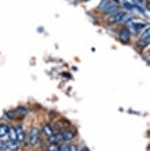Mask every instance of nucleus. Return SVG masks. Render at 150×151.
<instances>
[{
	"mask_svg": "<svg viewBox=\"0 0 150 151\" xmlns=\"http://www.w3.org/2000/svg\"><path fill=\"white\" fill-rule=\"evenodd\" d=\"M42 134L45 135L46 137H51L53 134H55V131L52 129V127L49 125V124H45V125H44V128H42Z\"/></svg>",
	"mask_w": 150,
	"mask_h": 151,
	"instance_id": "obj_9",
	"label": "nucleus"
},
{
	"mask_svg": "<svg viewBox=\"0 0 150 151\" xmlns=\"http://www.w3.org/2000/svg\"><path fill=\"white\" fill-rule=\"evenodd\" d=\"M149 33H150V29H149V26H146L145 32H143L142 35H141V38H147V37H149Z\"/></svg>",
	"mask_w": 150,
	"mask_h": 151,
	"instance_id": "obj_17",
	"label": "nucleus"
},
{
	"mask_svg": "<svg viewBox=\"0 0 150 151\" xmlns=\"http://www.w3.org/2000/svg\"><path fill=\"white\" fill-rule=\"evenodd\" d=\"M40 129L38 128H33L29 134V144L30 146H37L40 143Z\"/></svg>",
	"mask_w": 150,
	"mask_h": 151,
	"instance_id": "obj_2",
	"label": "nucleus"
},
{
	"mask_svg": "<svg viewBox=\"0 0 150 151\" xmlns=\"http://www.w3.org/2000/svg\"><path fill=\"white\" fill-rule=\"evenodd\" d=\"M127 12L126 11H116V12H113V14H111L108 17V19H107V22H108V25H116V23H119V22H122L124 18H126Z\"/></svg>",
	"mask_w": 150,
	"mask_h": 151,
	"instance_id": "obj_1",
	"label": "nucleus"
},
{
	"mask_svg": "<svg viewBox=\"0 0 150 151\" xmlns=\"http://www.w3.org/2000/svg\"><path fill=\"white\" fill-rule=\"evenodd\" d=\"M68 150H70V144H68V143L63 144L62 147H60V146H59V151H68Z\"/></svg>",
	"mask_w": 150,
	"mask_h": 151,
	"instance_id": "obj_18",
	"label": "nucleus"
},
{
	"mask_svg": "<svg viewBox=\"0 0 150 151\" xmlns=\"http://www.w3.org/2000/svg\"><path fill=\"white\" fill-rule=\"evenodd\" d=\"M15 131H17V140L18 142H23L25 140V131H23V128H22L21 125H18L17 128H15Z\"/></svg>",
	"mask_w": 150,
	"mask_h": 151,
	"instance_id": "obj_8",
	"label": "nucleus"
},
{
	"mask_svg": "<svg viewBox=\"0 0 150 151\" xmlns=\"http://www.w3.org/2000/svg\"><path fill=\"white\" fill-rule=\"evenodd\" d=\"M79 151H89V148H87V147H82Z\"/></svg>",
	"mask_w": 150,
	"mask_h": 151,
	"instance_id": "obj_21",
	"label": "nucleus"
},
{
	"mask_svg": "<svg viewBox=\"0 0 150 151\" xmlns=\"http://www.w3.org/2000/svg\"><path fill=\"white\" fill-rule=\"evenodd\" d=\"M8 137H10V140H12V142H18L17 140V131H15V128H10V129H8Z\"/></svg>",
	"mask_w": 150,
	"mask_h": 151,
	"instance_id": "obj_11",
	"label": "nucleus"
},
{
	"mask_svg": "<svg viewBox=\"0 0 150 151\" xmlns=\"http://www.w3.org/2000/svg\"><path fill=\"white\" fill-rule=\"evenodd\" d=\"M46 151H59V146L57 144H53V143H49L46 146Z\"/></svg>",
	"mask_w": 150,
	"mask_h": 151,
	"instance_id": "obj_13",
	"label": "nucleus"
},
{
	"mask_svg": "<svg viewBox=\"0 0 150 151\" xmlns=\"http://www.w3.org/2000/svg\"><path fill=\"white\" fill-rule=\"evenodd\" d=\"M68 151H78V147L77 146H74V144H70V150Z\"/></svg>",
	"mask_w": 150,
	"mask_h": 151,
	"instance_id": "obj_20",
	"label": "nucleus"
},
{
	"mask_svg": "<svg viewBox=\"0 0 150 151\" xmlns=\"http://www.w3.org/2000/svg\"><path fill=\"white\" fill-rule=\"evenodd\" d=\"M0 150L1 151H8V144H7V142H4L3 139H0Z\"/></svg>",
	"mask_w": 150,
	"mask_h": 151,
	"instance_id": "obj_14",
	"label": "nucleus"
},
{
	"mask_svg": "<svg viewBox=\"0 0 150 151\" xmlns=\"http://www.w3.org/2000/svg\"><path fill=\"white\" fill-rule=\"evenodd\" d=\"M116 11H119V6H117V4L108 3V4H107V7H104V14L105 15H111V14H113V12H116Z\"/></svg>",
	"mask_w": 150,
	"mask_h": 151,
	"instance_id": "obj_4",
	"label": "nucleus"
},
{
	"mask_svg": "<svg viewBox=\"0 0 150 151\" xmlns=\"http://www.w3.org/2000/svg\"><path fill=\"white\" fill-rule=\"evenodd\" d=\"M8 129L10 127L7 124H0V139H6L8 136Z\"/></svg>",
	"mask_w": 150,
	"mask_h": 151,
	"instance_id": "obj_6",
	"label": "nucleus"
},
{
	"mask_svg": "<svg viewBox=\"0 0 150 151\" xmlns=\"http://www.w3.org/2000/svg\"><path fill=\"white\" fill-rule=\"evenodd\" d=\"M130 37H131V34H130L128 29H123V30H120V40H122L123 42H128Z\"/></svg>",
	"mask_w": 150,
	"mask_h": 151,
	"instance_id": "obj_7",
	"label": "nucleus"
},
{
	"mask_svg": "<svg viewBox=\"0 0 150 151\" xmlns=\"http://www.w3.org/2000/svg\"><path fill=\"white\" fill-rule=\"evenodd\" d=\"M149 42H150V40H149V37H147V38H141L138 44H139L141 46H149Z\"/></svg>",
	"mask_w": 150,
	"mask_h": 151,
	"instance_id": "obj_15",
	"label": "nucleus"
},
{
	"mask_svg": "<svg viewBox=\"0 0 150 151\" xmlns=\"http://www.w3.org/2000/svg\"><path fill=\"white\" fill-rule=\"evenodd\" d=\"M17 113L19 114V116H23V114H26V113H28V108H18Z\"/></svg>",
	"mask_w": 150,
	"mask_h": 151,
	"instance_id": "obj_16",
	"label": "nucleus"
},
{
	"mask_svg": "<svg viewBox=\"0 0 150 151\" xmlns=\"http://www.w3.org/2000/svg\"><path fill=\"white\" fill-rule=\"evenodd\" d=\"M62 136H63V142H70L75 137V132L67 129V131H63V132H62Z\"/></svg>",
	"mask_w": 150,
	"mask_h": 151,
	"instance_id": "obj_5",
	"label": "nucleus"
},
{
	"mask_svg": "<svg viewBox=\"0 0 150 151\" xmlns=\"http://www.w3.org/2000/svg\"><path fill=\"white\" fill-rule=\"evenodd\" d=\"M85 1H87V0H85Z\"/></svg>",
	"mask_w": 150,
	"mask_h": 151,
	"instance_id": "obj_22",
	"label": "nucleus"
},
{
	"mask_svg": "<svg viewBox=\"0 0 150 151\" xmlns=\"http://www.w3.org/2000/svg\"><path fill=\"white\" fill-rule=\"evenodd\" d=\"M7 144H8V150H11V151H17V148H18V142H12V140H10V142H7Z\"/></svg>",
	"mask_w": 150,
	"mask_h": 151,
	"instance_id": "obj_12",
	"label": "nucleus"
},
{
	"mask_svg": "<svg viewBox=\"0 0 150 151\" xmlns=\"http://www.w3.org/2000/svg\"><path fill=\"white\" fill-rule=\"evenodd\" d=\"M108 3H109L108 0H102V3L100 4V6H98V7H100V8H104V7H105V6H107V4H108Z\"/></svg>",
	"mask_w": 150,
	"mask_h": 151,
	"instance_id": "obj_19",
	"label": "nucleus"
},
{
	"mask_svg": "<svg viewBox=\"0 0 150 151\" xmlns=\"http://www.w3.org/2000/svg\"><path fill=\"white\" fill-rule=\"evenodd\" d=\"M49 139V143H53V144H57V146H60V144L63 143V136H62V132H56V134H53L51 137H48Z\"/></svg>",
	"mask_w": 150,
	"mask_h": 151,
	"instance_id": "obj_3",
	"label": "nucleus"
},
{
	"mask_svg": "<svg viewBox=\"0 0 150 151\" xmlns=\"http://www.w3.org/2000/svg\"><path fill=\"white\" fill-rule=\"evenodd\" d=\"M130 27H131V30H133L134 33H136V32H139L141 29H143L145 27V23H141V22H135V23H131L130 25Z\"/></svg>",
	"mask_w": 150,
	"mask_h": 151,
	"instance_id": "obj_10",
	"label": "nucleus"
}]
</instances>
